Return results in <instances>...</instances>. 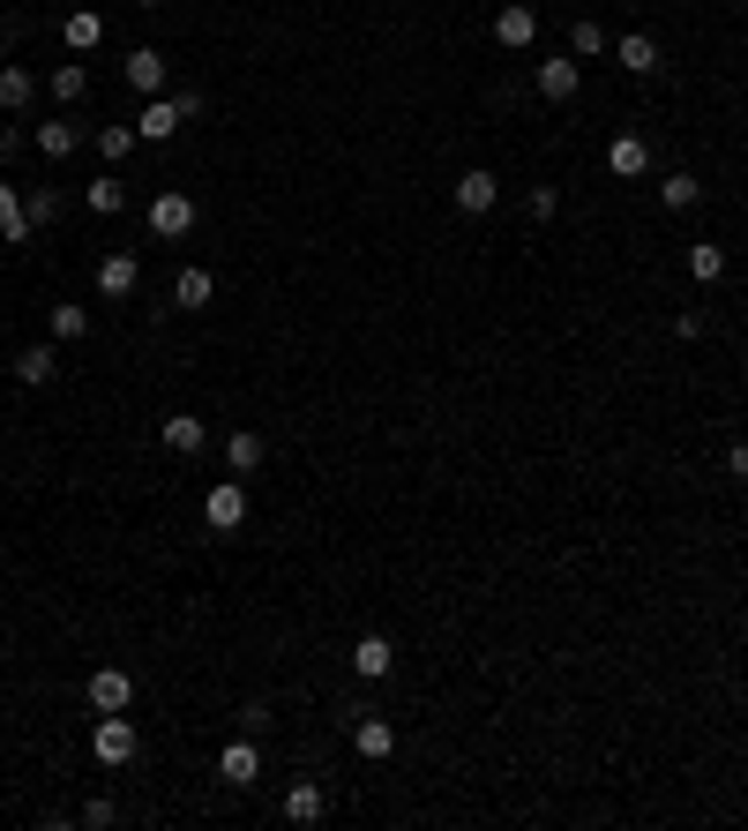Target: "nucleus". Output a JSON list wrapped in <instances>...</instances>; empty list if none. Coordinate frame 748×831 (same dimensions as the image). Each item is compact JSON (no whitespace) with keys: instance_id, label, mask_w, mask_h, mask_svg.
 <instances>
[{"instance_id":"f257e3e1","label":"nucleus","mask_w":748,"mask_h":831,"mask_svg":"<svg viewBox=\"0 0 748 831\" xmlns=\"http://www.w3.org/2000/svg\"><path fill=\"white\" fill-rule=\"evenodd\" d=\"M195 113H203V98H195V90H180V98H150V105L135 113V135H143V143H166V135H180Z\"/></svg>"},{"instance_id":"f03ea898","label":"nucleus","mask_w":748,"mask_h":831,"mask_svg":"<svg viewBox=\"0 0 748 831\" xmlns=\"http://www.w3.org/2000/svg\"><path fill=\"white\" fill-rule=\"evenodd\" d=\"M203 517H209V532H240L248 525V487L240 480H217L203 495Z\"/></svg>"},{"instance_id":"7ed1b4c3","label":"nucleus","mask_w":748,"mask_h":831,"mask_svg":"<svg viewBox=\"0 0 748 831\" xmlns=\"http://www.w3.org/2000/svg\"><path fill=\"white\" fill-rule=\"evenodd\" d=\"M90 749H98V764H127L135 756V719H121V711H98V734H90Z\"/></svg>"},{"instance_id":"20e7f679","label":"nucleus","mask_w":748,"mask_h":831,"mask_svg":"<svg viewBox=\"0 0 748 831\" xmlns=\"http://www.w3.org/2000/svg\"><path fill=\"white\" fill-rule=\"evenodd\" d=\"M135 705V674L127 666H98L90 674V711H127Z\"/></svg>"},{"instance_id":"39448f33","label":"nucleus","mask_w":748,"mask_h":831,"mask_svg":"<svg viewBox=\"0 0 748 831\" xmlns=\"http://www.w3.org/2000/svg\"><path fill=\"white\" fill-rule=\"evenodd\" d=\"M540 38V15H532V0H509L495 15V45H509V53H524V45Z\"/></svg>"},{"instance_id":"423d86ee","label":"nucleus","mask_w":748,"mask_h":831,"mask_svg":"<svg viewBox=\"0 0 748 831\" xmlns=\"http://www.w3.org/2000/svg\"><path fill=\"white\" fill-rule=\"evenodd\" d=\"M150 233H158V240L195 233V195H158V203H150Z\"/></svg>"},{"instance_id":"0eeeda50","label":"nucleus","mask_w":748,"mask_h":831,"mask_svg":"<svg viewBox=\"0 0 748 831\" xmlns=\"http://www.w3.org/2000/svg\"><path fill=\"white\" fill-rule=\"evenodd\" d=\"M217 779H225V787H254V779H262V749L233 742L225 756H217Z\"/></svg>"},{"instance_id":"6e6552de","label":"nucleus","mask_w":748,"mask_h":831,"mask_svg":"<svg viewBox=\"0 0 748 831\" xmlns=\"http://www.w3.org/2000/svg\"><path fill=\"white\" fill-rule=\"evenodd\" d=\"M121 68H127V83L143 90V98H158V90H166V53H150V45H135Z\"/></svg>"},{"instance_id":"1a4fd4ad","label":"nucleus","mask_w":748,"mask_h":831,"mask_svg":"<svg viewBox=\"0 0 748 831\" xmlns=\"http://www.w3.org/2000/svg\"><path fill=\"white\" fill-rule=\"evenodd\" d=\"M644 166H651V143H644V135H614V143H607V172L636 180Z\"/></svg>"},{"instance_id":"9d476101","label":"nucleus","mask_w":748,"mask_h":831,"mask_svg":"<svg viewBox=\"0 0 748 831\" xmlns=\"http://www.w3.org/2000/svg\"><path fill=\"white\" fill-rule=\"evenodd\" d=\"M457 210H472V217H487V210H495V172H487V166L457 172Z\"/></svg>"},{"instance_id":"9b49d317","label":"nucleus","mask_w":748,"mask_h":831,"mask_svg":"<svg viewBox=\"0 0 748 831\" xmlns=\"http://www.w3.org/2000/svg\"><path fill=\"white\" fill-rule=\"evenodd\" d=\"M577 60H540V98H554V105H569L577 98Z\"/></svg>"},{"instance_id":"f8f14e48","label":"nucleus","mask_w":748,"mask_h":831,"mask_svg":"<svg viewBox=\"0 0 748 831\" xmlns=\"http://www.w3.org/2000/svg\"><path fill=\"white\" fill-rule=\"evenodd\" d=\"M389 666H397V652H389V637H360V644H352V674H367V682H382Z\"/></svg>"},{"instance_id":"ddd939ff","label":"nucleus","mask_w":748,"mask_h":831,"mask_svg":"<svg viewBox=\"0 0 748 831\" xmlns=\"http://www.w3.org/2000/svg\"><path fill=\"white\" fill-rule=\"evenodd\" d=\"M322 809H330V794L315 787V779H299V787L285 794V817H292V824H322Z\"/></svg>"},{"instance_id":"4468645a","label":"nucleus","mask_w":748,"mask_h":831,"mask_svg":"<svg viewBox=\"0 0 748 831\" xmlns=\"http://www.w3.org/2000/svg\"><path fill=\"white\" fill-rule=\"evenodd\" d=\"M158 435H166V450H180V458H195V450H203V419H195V413H166V427H158Z\"/></svg>"},{"instance_id":"2eb2a0df","label":"nucleus","mask_w":748,"mask_h":831,"mask_svg":"<svg viewBox=\"0 0 748 831\" xmlns=\"http://www.w3.org/2000/svg\"><path fill=\"white\" fill-rule=\"evenodd\" d=\"M53 368H60V352H53V345H23V352H15V382H31V390H38V382H53Z\"/></svg>"},{"instance_id":"dca6fc26","label":"nucleus","mask_w":748,"mask_h":831,"mask_svg":"<svg viewBox=\"0 0 748 831\" xmlns=\"http://www.w3.org/2000/svg\"><path fill=\"white\" fill-rule=\"evenodd\" d=\"M135 278H143V270H135V255H105V262H98V292H113V300H127V292H135Z\"/></svg>"},{"instance_id":"f3484780","label":"nucleus","mask_w":748,"mask_h":831,"mask_svg":"<svg viewBox=\"0 0 748 831\" xmlns=\"http://www.w3.org/2000/svg\"><path fill=\"white\" fill-rule=\"evenodd\" d=\"M614 60H622L628 76H651V68H659V45L644 38V31H628V38H622V45H614Z\"/></svg>"},{"instance_id":"a211bd4d","label":"nucleus","mask_w":748,"mask_h":831,"mask_svg":"<svg viewBox=\"0 0 748 831\" xmlns=\"http://www.w3.org/2000/svg\"><path fill=\"white\" fill-rule=\"evenodd\" d=\"M352 742H360V756H374V764H382V756L397 749V734H389V719H367V711H360V727H352Z\"/></svg>"},{"instance_id":"6ab92c4d","label":"nucleus","mask_w":748,"mask_h":831,"mask_svg":"<svg viewBox=\"0 0 748 831\" xmlns=\"http://www.w3.org/2000/svg\"><path fill=\"white\" fill-rule=\"evenodd\" d=\"M689 278H696V285L726 278V248H718V240H696V248H689Z\"/></svg>"},{"instance_id":"aec40b11","label":"nucleus","mask_w":748,"mask_h":831,"mask_svg":"<svg viewBox=\"0 0 748 831\" xmlns=\"http://www.w3.org/2000/svg\"><path fill=\"white\" fill-rule=\"evenodd\" d=\"M209 270H180V278H172V307H209Z\"/></svg>"},{"instance_id":"412c9836","label":"nucleus","mask_w":748,"mask_h":831,"mask_svg":"<svg viewBox=\"0 0 748 831\" xmlns=\"http://www.w3.org/2000/svg\"><path fill=\"white\" fill-rule=\"evenodd\" d=\"M31 98H38V83H31V68H0V105H8V113H23Z\"/></svg>"},{"instance_id":"4be33fe9","label":"nucleus","mask_w":748,"mask_h":831,"mask_svg":"<svg viewBox=\"0 0 748 831\" xmlns=\"http://www.w3.org/2000/svg\"><path fill=\"white\" fill-rule=\"evenodd\" d=\"M0 240H31V217H23V203H15L8 180H0Z\"/></svg>"},{"instance_id":"5701e85b","label":"nucleus","mask_w":748,"mask_h":831,"mask_svg":"<svg viewBox=\"0 0 748 831\" xmlns=\"http://www.w3.org/2000/svg\"><path fill=\"white\" fill-rule=\"evenodd\" d=\"M83 90H90V68H83V60H60V68H53V98H68V105H76Z\"/></svg>"},{"instance_id":"b1692460","label":"nucleus","mask_w":748,"mask_h":831,"mask_svg":"<svg viewBox=\"0 0 748 831\" xmlns=\"http://www.w3.org/2000/svg\"><path fill=\"white\" fill-rule=\"evenodd\" d=\"M98 38H105V23H98L90 8H76V15H68V53H90Z\"/></svg>"},{"instance_id":"393cba45","label":"nucleus","mask_w":748,"mask_h":831,"mask_svg":"<svg viewBox=\"0 0 748 831\" xmlns=\"http://www.w3.org/2000/svg\"><path fill=\"white\" fill-rule=\"evenodd\" d=\"M225 458H233V472H254V464H262V435H254V427H240V435L225 442Z\"/></svg>"},{"instance_id":"a878e982","label":"nucleus","mask_w":748,"mask_h":831,"mask_svg":"<svg viewBox=\"0 0 748 831\" xmlns=\"http://www.w3.org/2000/svg\"><path fill=\"white\" fill-rule=\"evenodd\" d=\"M38 150H45V158H68V150H76V121H45L38 127Z\"/></svg>"},{"instance_id":"bb28decb","label":"nucleus","mask_w":748,"mask_h":831,"mask_svg":"<svg viewBox=\"0 0 748 831\" xmlns=\"http://www.w3.org/2000/svg\"><path fill=\"white\" fill-rule=\"evenodd\" d=\"M659 203L666 210H689V203H696V180H689V172H666V180H659Z\"/></svg>"},{"instance_id":"cd10ccee","label":"nucleus","mask_w":748,"mask_h":831,"mask_svg":"<svg viewBox=\"0 0 748 831\" xmlns=\"http://www.w3.org/2000/svg\"><path fill=\"white\" fill-rule=\"evenodd\" d=\"M83 330H90V315L76 300H60V307H53V337H83Z\"/></svg>"},{"instance_id":"c85d7f7f","label":"nucleus","mask_w":748,"mask_h":831,"mask_svg":"<svg viewBox=\"0 0 748 831\" xmlns=\"http://www.w3.org/2000/svg\"><path fill=\"white\" fill-rule=\"evenodd\" d=\"M98 150H105V158H127V150H135V127H127V121L98 127Z\"/></svg>"},{"instance_id":"c756f323","label":"nucleus","mask_w":748,"mask_h":831,"mask_svg":"<svg viewBox=\"0 0 748 831\" xmlns=\"http://www.w3.org/2000/svg\"><path fill=\"white\" fill-rule=\"evenodd\" d=\"M121 203H127V188H121V180H90V210H105V217H113Z\"/></svg>"},{"instance_id":"7c9ffc66","label":"nucleus","mask_w":748,"mask_h":831,"mask_svg":"<svg viewBox=\"0 0 748 831\" xmlns=\"http://www.w3.org/2000/svg\"><path fill=\"white\" fill-rule=\"evenodd\" d=\"M569 45L591 60V53H607V31H599V23H577V31H569Z\"/></svg>"},{"instance_id":"2f4dec72","label":"nucleus","mask_w":748,"mask_h":831,"mask_svg":"<svg viewBox=\"0 0 748 831\" xmlns=\"http://www.w3.org/2000/svg\"><path fill=\"white\" fill-rule=\"evenodd\" d=\"M53 210H60V195H31V203H23V217H31V225H45Z\"/></svg>"},{"instance_id":"473e14b6","label":"nucleus","mask_w":748,"mask_h":831,"mask_svg":"<svg viewBox=\"0 0 748 831\" xmlns=\"http://www.w3.org/2000/svg\"><path fill=\"white\" fill-rule=\"evenodd\" d=\"M726 472H734V480H748V442H734V450H726Z\"/></svg>"},{"instance_id":"72a5a7b5","label":"nucleus","mask_w":748,"mask_h":831,"mask_svg":"<svg viewBox=\"0 0 748 831\" xmlns=\"http://www.w3.org/2000/svg\"><path fill=\"white\" fill-rule=\"evenodd\" d=\"M135 8H166V0H135Z\"/></svg>"}]
</instances>
